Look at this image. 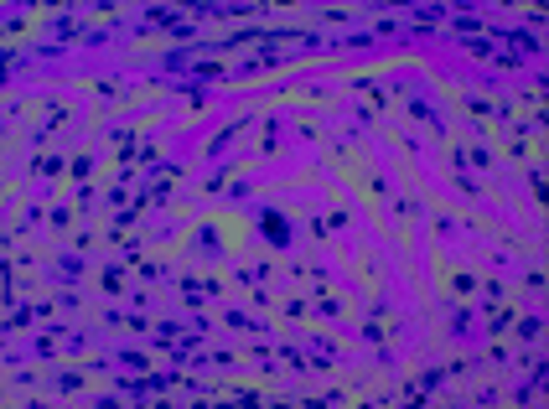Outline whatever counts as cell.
Masks as SVG:
<instances>
[{
	"instance_id": "6da1fadb",
	"label": "cell",
	"mask_w": 549,
	"mask_h": 409,
	"mask_svg": "<svg viewBox=\"0 0 549 409\" xmlns=\"http://www.w3.org/2000/svg\"><path fill=\"white\" fill-rule=\"evenodd\" d=\"M254 228H259V238H265V249H291V218H285V208H275V202H254Z\"/></svg>"
},
{
	"instance_id": "7a4b0ae2",
	"label": "cell",
	"mask_w": 549,
	"mask_h": 409,
	"mask_svg": "<svg viewBox=\"0 0 549 409\" xmlns=\"http://www.w3.org/2000/svg\"><path fill=\"white\" fill-rule=\"evenodd\" d=\"M244 129H254V114H244V119H234L228 129H218V135H212V145H208V156H223L228 145L239 140V135H244Z\"/></svg>"
},
{
	"instance_id": "3957f363",
	"label": "cell",
	"mask_w": 549,
	"mask_h": 409,
	"mask_svg": "<svg viewBox=\"0 0 549 409\" xmlns=\"http://www.w3.org/2000/svg\"><path fill=\"white\" fill-rule=\"evenodd\" d=\"M441 285L456 295V301H467V295H477V285H482V280H477V275H456V269H446Z\"/></svg>"
},
{
	"instance_id": "277c9868",
	"label": "cell",
	"mask_w": 549,
	"mask_h": 409,
	"mask_svg": "<svg viewBox=\"0 0 549 409\" xmlns=\"http://www.w3.org/2000/svg\"><path fill=\"white\" fill-rule=\"evenodd\" d=\"M352 94H368L378 109H389V94L378 88V78H374V73H358V78H352Z\"/></svg>"
},
{
	"instance_id": "5b68a950",
	"label": "cell",
	"mask_w": 549,
	"mask_h": 409,
	"mask_svg": "<svg viewBox=\"0 0 549 409\" xmlns=\"http://www.w3.org/2000/svg\"><path fill=\"white\" fill-rule=\"evenodd\" d=\"M94 176V156H73L68 161V182H88Z\"/></svg>"
},
{
	"instance_id": "8992f818",
	"label": "cell",
	"mask_w": 549,
	"mask_h": 409,
	"mask_svg": "<svg viewBox=\"0 0 549 409\" xmlns=\"http://www.w3.org/2000/svg\"><path fill=\"white\" fill-rule=\"evenodd\" d=\"M461 104H467V114H472V119H492V104H487V99H472V94H461Z\"/></svg>"
},
{
	"instance_id": "52a82bcc",
	"label": "cell",
	"mask_w": 549,
	"mask_h": 409,
	"mask_svg": "<svg viewBox=\"0 0 549 409\" xmlns=\"http://www.w3.org/2000/svg\"><path fill=\"white\" fill-rule=\"evenodd\" d=\"M99 285H104V295H119V285H125V275H119V269H104V275H99Z\"/></svg>"
},
{
	"instance_id": "ba28073f",
	"label": "cell",
	"mask_w": 549,
	"mask_h": 409,
	"mask_svg": "<svg viewBox=\"0 0 549 409\" xmlns=\"http://www.w3.org/2000/svg\"><path fill=\"white\" fill-rule=\"evenodd\" d=\"M513 337H518V342H534V337H539V321H534V316H528V321H518Z\"/></svg>"
},
{
	"instance_id": "9c48e42d",
	"label": "cell",
	"mask_w": 549,
	"mask_h": 409,
	"mask_svg": "<svg viewBox=\"0 0 549 409\" xmlns=\"http://www.w3.org/2000/svg\"><path fill=\"white\" fill-rule=\"evenodd\" d=\"M68 223H73V208H68V202H58V208H52V228H68Z\"/></svg>"
},
{
	"instance_id": "30bf717a",
	"label": "cell",
	"mask_w": 549,
	"mask_h": 409,
	"mask_svg": "<svg viewBox=\"0 0 549 409\" xmlns=\"http://www.w3.org/2000/svg\"><path fill=\"white\" fill-rule=\"evenodd\" d=\"M58 388H62V394H78V388H83V373H62Z\"/></svg>"
}]
</instances>
